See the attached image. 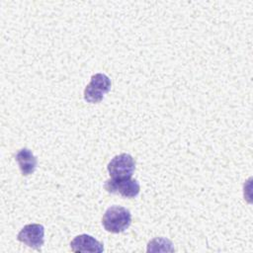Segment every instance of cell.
Wrapping results in <instances>:
<instances>
[{
  "mask_svg": "<svg viewBox=\"0 0 253 253\" xmlns=\"http://www.w3.org/2000/svg\"><path fill=\"white\" fill-rule=\"evenodd\" d=\"M110 78L103 73H96L92 75L90 83L84 90V99L86 102L95 104L103 100L104 95L111 89Z\"/></svg>",
  "mask_w": 253,
  "mask_h": 253,
  "instance_id": "cell-2",
  "label": "cell"
},
{
  "mask_svg": "<svg viewBox=\"0 0 253 253\" xmlns=\"http://www.w3.org/2000/svg\"><path fill=\"white\" fill-rule=\"evenodd\" d=\"M131 222V214L129 211L121 206H112L104 213L102 224L104 228L112 233H120L125 231Z\"/></svg>",
  "mask_w": 253,
  "mask_h": 253,
  "instance_id": "cell-1",
  "label": "cell"
},
{
  "mask_svg": "<svg viewBox=\"0 0 253 253\" xmlns=\"http://www.w3.org/2000/svg\"><path fill=\"white\" fill-rule=\"evenodd\" d=\"M172 245L173 244L169 239L163 238V237H156L148 242L147 252H160V251L173 252L175 249Z\"/></svg>",
  "mask_w": 253,
  "mask_h": 253,
  "instance_id": "cell-8",
  "label": "cell"
},
{
  "mask_svg": "<svg viewBox=\"0 0 253 253\" xmlns=\"http://www.w3.org/2000/svg\"><path fill=\"white\" fill-rule=\"evenodd\" d=\"M43 237L44 227L39 223H30L25 225L17 235V239L20 242L38 250L43 245Z\"/></svg>",
  "mask_w": 253,
  "mask_h": 253,
  "instance_id": "cell-5",
  "label": "cell"
},
{
  "mask_svg": "<svg viewBox=\"0 0 253 253\" xmlns=\"http://www.w3.org/2000/svg\"><path fill=\"white\" fill-rule=\"evenodd\" d=\"M107 168L111 178H130L135 170V162L131 155L127 153H122L112 158Z\"/></svg>",
  "mask_w": 253,
  "mask_h": 253,
  "instance_id": "cell-3",
  "label": "cell"
},
{
  "mask_svg": "<svg viewBox=\"0 0 253 253\" xmlns=\"http://www.w3.org/2000/svg\"><path fill=\"white\" fill-rule=\"evenodd\" d=\"M104 188L111 194H120L124 198H134L139 194L140 186L135 179L124 178V179H108Z\"/></svg>",
  "mask_w": 253,
  "mask_h": 253,
  "instance_id": "cell-4",
  "label": "cell"
},
{
  "mask_svg": "<svg viewBox=\"0 0 253 253\" xmlns=\"http://www.w3.org/2000/svg\"><path fill=\"white\" fill-rule=\"evenodd\" d=\"M15 159L19 165L22 175L28 176L35 172L38 164L37 157L28 148H22L15 154Z\"/></svg>",
  "mask_w": 253,
  "mask_h": 253,
  "instance_id": "cell-7",
  "label": "cell"
},
{
  "mask_svg": "<svg viewBox=\"0 0 253 253\" xmlns=\"http://www.w3.org/2000/svg\"><path fill=\"white\" fill-rule=\"evenodd\" d=\"M70 248L73 252H97L104 251V245L93 236L88 234H80L73 238L70 242Z\"/></svg>",
  "mask_w": 253,
  "mask_h": 253,
  "instance_id": "cell-6",
  "label": "cell"
}]
</instances>
